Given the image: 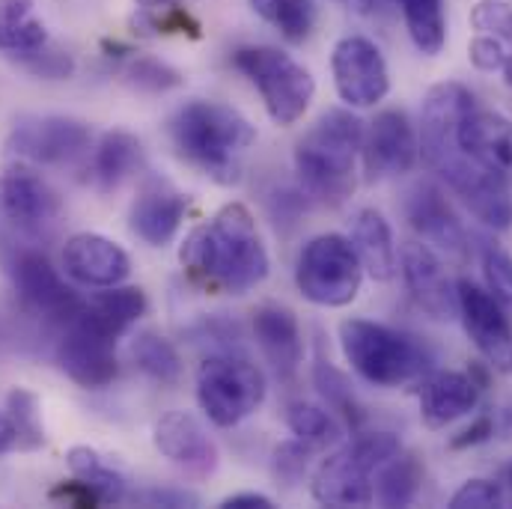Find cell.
Instances as JSON below:
<instances>
[{
    "mask_svg": "<svg viewBox=\"0 0 512 509\" xmlns=\"http://www.w3.org/2000/svg\"><path fill=\"white\" fill-rule=\"evenodd\" d=\"M456 301L459 319L483 361L495 373L512 376V322L504 304L468 277L456 283Z\"/></svg>",
    "mask_w": 512,
    "mask_h": 509,
    "instance_id": "10",
    "label": "cell"
},
{
    "mask_svg": "<svg viewBox=\"0 0 512 509\" xmlns=\"http://www.w3.org/2000/svg\"><path fill=\"white\" fill-rule=\"evenodd\" d=\"M313 384L319 387V393L328 402V408L337 411L346 420V426L358 435L361 426H364V420H367V411L358 402V396H355L352 384L346 382V376L337 367H331L328 361H316V367H313Z\"/></svg>",
    "mask_w": 512,
    "mask_h": 509,
    "instance_id": "35",
    "label": "cell"
},
{
    "mask_svg": "<svg viewBox=\"0 0 512 509\" xmlns=\"http://www.w3.org/2000/svg\"><path fill=\"white\" fill-rule=\"evenodd\" d=\"M501 75H504L507 87H512V54H507V60H504V66H501Z\"/></svg>",
    "mask_w": 512,
    "mask_h": 509,
    "instance_id": "51",
    "label": "cell"
},
{
    "mask_svg": "<svg viewBox=\"0 0 512 509\" xmlns=\"http://www.w3.org/2000/svg\"><path fill=\"white\" fill-rule=\"evenodd\" d=\"M126 78L131 87H137L143 93H167V90L182 87V75L173 66H167L164 60H155V57L131 60L126 69Z\"/></svg>",
    "mask_w": 512,
    "mask_h": 509,
    "instance_id": "38",
    "label": "cell"
},
{
    "mask_svg": "<svg viewBox=\"0 0 512 509\" xmlns=\"http://www.w3.org/2000/svg\"><path fill=\"white\" fill-rule=\"evenodd\" d=\"M456 146L480 167L512 176V123L504 114L471 108L456 128Z\"/></svg>",
    "mask_w": 512,
    "mask_h": 509,
    "instance_id": "23",
    "label": "cell"
},
{
    "mask_svg": "<svg viewBox=\"0 0 512 509\" xmlns=\"http://www.w3.org/2000/svg\"><path fill=\"white\" fill-rule=\"evenodd\" d=\"M51 501L66 504V507H78V509L102 507V501H99V495L93 492V486H90L87 480H81V477L57 483V486L51 489Z\"/></svg>",
    "mask_w": 512,
    "mask_h": 509,
    "instance_id": "44",
    "label": "cell"
},
{
    "mask_svg": "<svg viewBox=\"0 0 512 509\" xmlns=\"http://www.w3.org/2000/svg\"><path fill=\"white\" fill-rule=\"evenodd\" d=\"M146 313V295L140 286H111L108 292H102L99 298H93L84 313L78 316L81 322H87L90 328L108 334V337H120L128 328Z\"/></svg>",
    "mask_w": 512,
    "mask_h": 509,
    "instance_id": "26",
    "label": "cell"
},
{
    "mask_svg": "<svg viewBox=\"0 0 512 509\" xmlns=\"http://www.w3.org/2000/svg\"><path fill=\"white\" fill-rule=\"evenodd\" d=\"M417 402H420V420L429 429H444L477 408L480 384L471 379V373H456V370L426 373L417 387Z\"/></svg>",
    "mask_w": 512,
    "mask_h": 509,
    "instance_id": "24",
    "label": "cell"
},
{
    "mask_svg": "<svg viewBox=\"0 0 512 509\" xmlns=\"http://www.w3.org/2000/svg\"><path fill=\"white\" fill-rule=\"evenodd\" d=\"M402 280H405L414 304L426 316H432L438 322L459 316L456 286H453L450 274L444 271V262L429 245L408 242L402 248Z\"/></svg>",
    "mask_w": 512,
    "mask_h": 509,
    "instance_id": "19",
    "label": "cell"
},
{
    "mask_svg": "<svg viewBox=\"0 0 512 509\" xmlns=\"http://www.w3.org/2000/svg\"><path fill=\"white\" fill-rule=\"evenodd\" d=\"M364 167L370 179H387V176H402L414 167L420 155V140L414 134V126L405 111L390 108L382 111L370 131L364 134Z\"/></svg>",
    "mask_w": 512,
    "mask_h": 509,
    "instance_id": "17",
    "label": "cell"
},
{
    "mask_svg": "<svg viewBox=\"0 0 512 509\" xmlns=\"http://www.w3.org/2000/svg\"><path fill=\"white\" fill-rule=\"evenodd\" d=\"M495 435V420L489 417V414H480L468 429H462L459 435H453L450 438V450H471V447H480V444H486L489 438Z\"/></svg>",
    "mask_w": 512,
    "mask_h": 509,
    "instance_id": "46",
    "label": "cell"
},
{
    "mask_svg": "<svg viewBox=\"0 0 512 509\" xmlns=\"http://www.w3.org/2000/svg\"><path fill=\"white\" fill-rule=\"evenodd\" d=\"M0 203L6 218L30 236L51 230L60 218L57 191L24 164H15L0 176Z\"/></svg>",
    "mask_w": 512,
    "mask_h": 509,
    "instance_id": "15",
    "label": "cell"
},
{
    "mask_svg": "<svg viewBox=\"0 0 512 509\" xmlns=\"http://www.w3.org/2000/svg\"><path fill=\"white\" fill-rule=\"evenodd\" d=\"M507 507V492L501 483L495 480H468L456 489V495L450 498V509H492Z\"/></svg>",
    "mask_w": 512,
    "mask_h": 509,
    "instance_id": "42",
    "label": "cell"
},
{
    "mask_svg": "<svg viewBox=\"0 0 512 509\" xmlns=\"http://www.w3.org/2000/svg\"><path fill=\"white\" fill-rule=\"evenodd\" d=\"M233 66L259 90L262 105L277 126H295L316 96L313 75L280 48H239L233 54Z\"/></svg>",
    "mask_w": 512,
    "mask_h": 509,
    "instance_id": "7",
    "label": "cell"
},
{
    "mask_svg": "<svg viewBox=\"0 0 512 509\" xmlns=\"http://www.w3.org/2000/svg\"><path fill=\"white\" fill-rule=\"evenodd\" d=\"M423 486V465L414 453L399 450L376 471V501L382 507H408Z\"/></svg>",
    "mask_w": 512,
    "mask_h": 509,
    "instance_id": "29",
    "label": "cell"
},
{
    "mask_svg": "<svg viewBox=\"0 0 512 509\" xmlns=\"http://www.w3.org/2000/svg\"><path fill=\"white\" fill-rule=\"evenodd\" d=\"M134 504H143V507H197L200 498L194 492H185V489H146V492H137L134 495Z\"/></svg>",
    "mask_w": 512,
    "mask_h": 509,
    "instance_id": "45",
    "label": "cell"
},
{
    "mask_svg": "<svg viewBox=\"0 0 512 509\" xmlns=\"http://www.w3.org/2000/svg\"><path fill=\"white\" fill-rule=\"evenodd\" d=\"M254 337L265 361L283 382H295L304 361V337L292 310L280 304H262L254 310Z\"/></svg>",
    "mask_w": 512,
    "mask_h": 509,
    "instance_id": "22",
    "label": "cell"
},
{
    "mask_svg": "<svg viewBox=\"0 0 512 509\" xmlns=\"http://www.w3.org/2000/svg\"><path fill=\"white\" fill-rule=\"evenodd\" d=\"M12 60H18L30 75L45 78V81H63V78H69V75L75 72V60H72V54H69V51H60V48H54L51 42H45L42 48L24 51V54H18V57H12Z\"/></svg>",
    "mask_w": 512,
    "mask_h": 509,
    "instance_id": "39",
    "label": "cell"
},
{
    "mask_svg": "<svg viewBox=\"0 0 512 509\" xmlns=\"http://www.w3.org/2000/svg\"><path fill=\"white\" fill-rule=\"evenodd\" d=\"M63 268L72 280L84 286L111 289V286H120L131 274V259L108 236L78 233L63 248Z\"/></svg>",
    "mask_w": 512,
    "mask_h": 509,
    "instance_id": "21",
    "label": "cell"
},
{
    "mask_svg": "<svg viewBox=\"0 0 512 509\" xmlns=\"http://www.w3.org/2000/svg\"><path fill=\"white\" fill-rule=\"evenodd\" d=\"M364 146V123L343 108H334L316 120L298 146L295 170L304 191L325 203L340 206L355 191V161Z\"/></svg>",
    "mask_w": 512,
    "mask_h": 509,
    "instance_id": "4",
    "label": "cell"
},
{
    "mask_svg": "<svg viewBox=\"0 0 512 509\" xmlns=\"http://www.w3.org/2000/svg\"><path fill=\"white\" fill-rule=\"evenodd\" d=\"M355 6H358V12L367 15V12H373V9L379 6V0H355Z\"/></svg>",
    "mask_w": 512,
    "mask_h": 509,
    "instance_id": "52",
    "label": "cell"
},
{
    "mask_svg": "<svg viewBox=\"0 0 512 509\" xmlns=\"http://www.w3.org/2000/svg\"><path fill=\"white\" fill-rule=\"evenodd\" d=\"M471 27L501 42H512V6L507 0H477L471 9Z\"/></svg>",
    "mask_w": 512,
    "mask_h": 509,
    "instance_id": "41",
    "label": "cell"
},
{
    "mask_svg": "<svg viewBox=\"0 0 512 509\" xmlns=\"http://www.w3.org/2000/svg\"><path fill=\"white\" fill-rule=\"evenodd\" d=\"M402 9L411 42L420 54L435 57L447 45V12L444 0H393Z\"/></svg>",
    "mask_w": 512,
    "mask_h": 509,
    "instance_id": "30",
    "label": "cell"
},
{
    "mask_svg": "<svg viewBox=\"0 0 512 509\" xmlns=\"http://www.w3.org/2000/svg\"><path fill=\"white\" fill-rule=\"evenodd\" d=\"M254 9L292 45L304 42L316 27L313 0H251Z\"/></svg>",
    "mask_w": 512,
    "mask_h": 509,
    "instance_id": "33",
    "label": "cell"
},
{
    "mask_svg": "<svg viewBox=\"0 0 512 509\" xmlns=\"http://www.w3.org/2000/svg\"><path fill=\"white\" fill-rule=\"evenodd\" d=\"M286 423L292 429L295 438H301L304 444H310L313 450H325V447H334L340 438H343V426L340 420L313 405V402H292L289 411H286Z\"/></svg>",
    "mask_w": 512,
    "mask_h": 509,
    "instance_id": "34",
    "label": "cell"
},
{
    "mask_svg": "<svg viewBox=\"0 0 512 509\" xmlns=\"http://www.w3.org/2000/svg\"><path fill=\"white\" fill-rule=\"evenodd\" d=\"M57 364L81 387H90V390L108 387L120 376L117 340L90 328L87 322L75 319V322H69L66 337L57 346Z\"/></svg>",
    "mask_w": 512,
    "mask_h": 509,
    "instance_id": "14",
    "label": "cell"
},
{
    "mask_svg": "<svg viewBox=\"0 0 512 509\" xmlns=\"http://www.w3.org/2000/svg\"><path fill=\"white\" fill-rule=\"evenodd\" d=\"M69 468L75 471V477L87 480L93 486V492L99 495L102 504H120L128 498V483L126 477L111 468L96 450L90 447H72L69 450Z\"/></svg>",
    "mask_w": 512,
    "mask_h": 509,
    "instance_id": "32",
    "label": "cell"
},
{
    "mask_svg": "<svg viewBox=\"0 0 512 509\" xmlns=\"http://www.w3.org/2000/svg\"><path fill=\"white\" fill-rule=\"evenodd\" d=\"M158 453L182 468L194 480H206L218 471V447L191 411H170L155 423L152 435Z\"/></svg>",
    "mask_w": 512,
    "mask_h": 509,
    "instance_id": "16",
    "label": "cell"
},
{
    "mask_svg": "<svg viewBox=\"0 0 512 509\" xmlns=\"http://www.w3.org/2000/svg\"><path fill=\"white\" fill-rule=\"evenodd\" d=\"M176 152L218 185H236L256 128L236 108L206 99L185 102L167 123Z\"/></svg>",
    "mask_w": 512,
    "mask_h": 509,
    "instance_id": "3",
    "label": "cell"
},
{
    "mask_svg": "<svg viewBox=\"0 0 512 509\" xmlns=\"http://www.w3.org/2000/svg\"><path fill=\"white\" fill-rule=\"evenodd\" d=\"M6 414L18 432V447L24 450H36L39 444H45V429H42V411H39V399L36 393L15 387L6 396Z\"/></svg>",
    "mask_w": 512,
    "mask_h": 509,
    "instance_id": "36",
    "label": "cell"
},
{
    "mask_svg": "<svg viewBox=\"0 0 512 509\" xmlns=\"http://www.w3.org/2000/svg\"><path fill=\"white\" fill-rule=\"evenodd\" d=\"M405 221L411 224V230L423 242L435 245L438 251L459 256V259L468 256V233H465L456 209L444 197V191L435 188L432 182H420V185H414L408 191V197H405Z\"/></svg>",
    "mask_w": 512,
    "mask_h": 509,
    "instance_id": "18",
    "label": "cell"
},
{
    "mask_svg": "<svg viewBox=\"0 0 512 509\" xmlns=\"http://www.w3.org/2000/svg\"><path fill=\"white\" fill-rule=\"evenodd\" d=\"M131 361L152 382L176 384L182 379V358H179L176 346L155 331H140L131 340Z\"/></svg>",
    "mask_w": 512,
    "mask_h": 509,
    "instance_id": "31",
    "label": "cell"
},
{
    "mask_svg": "<svg viewBox=\"0 0 512 509\" xmlns=\"http://www.w3.org/2000/svg\"><path fill=\"white\" fill-rule=\"evenodd\" d=\"M9 277L21 301L51 322H75L87 307V301L72 286H66L51 259L39 251H12Z\"/></svg>",
    "mask_w": 512,
    "mask_h": 509,
    "instance_id": "11",
    "label": "cell"
},
{
    "mask_svg": "<svg viewBox=\"0 0 512 509\" xmlns=\"http://www.w3.org/2000/svg\"><path fill=\"white\" fill-rule=\"evenodd\" d=\"M498 483H501V486H504V492H507V504H512V462H507V465L501 468Z\"/></svg>",
    "mask_w": 512,
    "mask_h": 509,
    "instance_id": "49",
    "label": "cell"
},
{
    "mask_svg": "<svg viewBox=\"0 0 512 509\" xmlns=\"http://www.w3.org/2000/svg\"><path fill=\"white\" fill-rule=\"evenodd\" d=\"M483 256V274H486V286L489 292L512 310V256L495 245V242H483L480 248Z\"/></svg>",
    "mask_w": 512,
    "mask_h": 509,
    "instance_id": "40",
    "label": "cell"
},
{
    "mask_svg": "<svg viewBox=\"0 0 512 509\" xmlns=\"http://www.w3.org/2000/svg\"><path fill=\"white\" fill-rule=\"evenodd\" d=\"M143 164V146L128 131H108L93 155V179L99 191H117Z\"/></svg>",
    "mask_w": 512,
    "mask_h": 509,
    "instance_id": "27",
    "label": "cell"
},
{
    "mask_svg": "<svg viewBox=\"0 0 512 509\" xmlns=\"http://www.w3.org/2000/svg\"><path fill=\"white\" fill-rule=\"evenodd\" d=\"M90 126L72 117H27L9 134V152L36 164L75 161L90 146Z\"/></svg>",
    "mask_w": 512,
    "mask_h": 509,
    "instance_id": "13",
    "label": "cell"
},
{
    "mask_svg": "<svg viewBox=\"0 0 512 509\" xmlns=\"http://www.w3.org/2000/svg\"><path fill=\"white\" fill-rule=\"evenodd\" d=\"M364 265L352 239L340 233L316 236L304 245L295 265L298 292L316 307H346L358 298Z\"/></svg>",
    "mask_w": 512,
    "mask_h": 509,
    "instance_id": "8",
    "label": "cell"
},
{
    "mask_svg": "<svg viewBox=\"0 0 512 509\" xmlns=\"http://www.w3.org/2000/svg\"><path fill=\"white\" fill-rule=\"evenodd\" d=\"M224 509H271L274 501L268 495H259V492H242V495H230L221 501Z\"/></svg>",
    "mask_w": 512,
    "mask_h": 509,
    "instance_id": "47",
    "label": "cell"
},
{
    "mask_svg": "<svg viewBox=\"0 0 512 509\" xmlns=\"http://www.w3.org/2000/svg\"><path fill=\"white\" fill-rule=\"evenodd\" d=\"M340 346L352 370L373 387L417 382L432 367V352L423 340L370 319L340 322Z\"/></svg>",
    "mask_w": 512,
    "mask_h": 509,
    "instance_id": "5",
    "label": "cell"
},
{
    "mask_svg": "<svg viewBox=\"0 0 512 509\" xmlns=\"http://www.w3.org/2000/svg\"><path fill=\"white\" fill-rule=\"evenodd\" d=\"M352 245L361 256L364 271L373 280H390L396 274V242H393V230L387 224L382 212L376 209H361L352 221Z\"/></svg>",
    "mask_w": 512,
    "mask_h": 509,
    "instance_id": "25",
    "label": "cell"
},
{
    "mask_svg": "<svg viewBox=\"0 0 512 509\" xmlns=\"http://www.w3.org/2000/svg\"><path fill=\"white\" fill-rule=\"evenodd\" d=\"M468 60H471V66L480 69V72H501V66H504V60H507L504 42L495 39V36L480 33V36H474V39L468 42Z\"/></svg>",
    "mask_w": 512,
    "mask_h": 509,
    "instance_id": "43",
    "label": "cell"
},
{
    "mask_svg": "<svg viewBox=\"0 0 512 509\" xmlns=\"http://www.w3.org/2000/svg\"><path fill=\"white\" fill-rule=\"evenodd\" d=\"M15 444H18V432L12 426V420H9V414H0V453L12 450Z\"/></svg>",
    "mask_w": 512,
    "mask_h": 509,
    "instance_id": "48",
    "label": "cell"
},
{
    "mask_svg": "<svg viewBox=\"0 0 512 509\" xmlns=\"http://www.w3.org/2000/svg\"><path fill=\"white\" fill-rule=\"evenodd\" d=\"M48 42L45 24L33 15V0H0V51L18 57Z\"/></svg>",
    "mask_w": 512,
    "mask_h": 509,
    "instance_id": "28",
    "label": "cell"
},
{
    "mask_svg": "<svg viewBox=\"0 0 512 509\" xmlns=\"http://www.w3.org/2000/svg\"><path fill=\"white\" fill-rule=\"evenodd\" d=\"M179 259L197 283L230 295H245L268 277V251L242 203H227L212 221L191 230Z\"/></svg>",
    "mask_w": 512,
    "mask_h": 509,
    "instance_id": "2",
    "label": "cell"
},
{
    "mask_svg": "<svg viewBox=\"0 0 512 509\" xmlns=\"http://www.w3.org/2000/svg\"><path fill=\"white\" fill-rule=\"evenodd\" d=\"M402 450L393 432H358L355 441L322 459L310 492L322 507H370L376 501V471Z\"/></svg>",
    "mask_w": 512,
    "mask_h": 509,
    "instance_id": "6",
    "label": "cell"
},
{
    "mask_svg": "<svg viewBox=\"0 0 512 509\" xmlns=\"http://www.w3.org/2000/svg\"><path fill=\"white\" fill-rule=\"evenodd\" d=\"M265 399V376L239 352L209 355L197 370V402L203 414L221 426L233 429L248 420Z\"/></svg>",
    "mask_w": 512,
    "mask_h": 509,
    "instance_id": "9",
    "label": "cell"
},
{
    "mask_svg": "<svg viewBox=\"0 0 512 509\" xmlns=\"http://www.w3.org/2000/svg\"><path fill=\"white\" fill-rule=\"evenodd\" d=\"M185 212H188V197L167 179L149 176L140 185L137 200L131 203V230L146 245L164 248L176 239Z\"/></svg>",
    "mask_w": 512,
    "mask_h": 509,
    "instance_id": "20",
    "label": "cell"
},
{
    "mask_svg": "<svg viewBox=\"0 0 512 509\" xmlns=\"http://www.w3.org/2000/svg\"><path fill=\"white\" fill-rule=\"evenodd\" d=\"M471 108H477V99L465 84L441 81L429 87L420 120V155L477 221L504 233L512 227L510 179L480 167L456 146V128Z\"/></svg>",
    "mask_w": 512,
    "mask_h": 509,
    "instance_id": "1",
    "label": "cell"
},
{
    "mask_svg": "<svg viewBox=\"0 0 512 509\" xmlns=\"http://www.w3.org/2000/svg\"><path fill=\"white\" fill-rule=\"evenodd\" d=\"M337 96L349 108H373L390 93L387 60L367 36H343L331 54Z\"/></svg>",
    "mask_w": 512,
    "mask_h": 509,
    "instance_id": "12",
    "label": "cell"
},
{
    "mask_svg": "<svg viewBox=\"0 0 512 509\" xmlns=\"http://www.w3.org/2000/svg\"><path fill=\"white\" fill-rule=\"evenodd\" d=\"M313 453H316V450H313L310 444H304L301 438L277 444L274 453H271V474H274L277 486H283V489L298 486V483L307 477V471H310Z\"/></svg>",
    "mask_w": 512,
    "mask_h": 509,
    "instance_id": "37",
    "label": "cell"
},
{
    "mask_svg": "<svg viewBox=\"0 0 512 509\" xmlns=\"http://www.w3.org/2000/svg\"><path fill=\"white\" fill-rule=\"evenodd\" d=\"M143 12H158V9H170L176 0H137Z\"/></svg>",
    "mask_w": 512,
    "mask_h": 509,
    "instance_id": "50",
    "label": "cell"
}]
</instances>
